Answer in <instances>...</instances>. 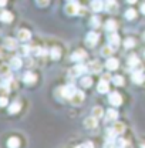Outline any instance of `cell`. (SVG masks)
<instances>
[{
  "mask_svg": "<svg viewBox=\"0 0 145 148\" xmlns=\"http://www.w3.org/2000/svg\"><path fill=\"white\" fill-rule=\"evenodd\" d=\"M75 87L72 86V84H68V86H66V87H63L61 88V95L63 97H66V98H71L72 95L75 94Z\"/></svg>",
  "mask_w": 145,
  "mask_h": 148,
  "instance_id": "cell-1",
  "label": "cell"
},
{
  "mask_svg": "<svg viewBox=\"0 0 145 148\" xmlns=\"http://www.w3.org/2000/svg\"><path fill=\"white\" fill-rule=\"evenodd\" d=\"M87 70H88V69H87L85 66H81V64H78V66H75L74 69H71V70H70V73H68V74H70L71 77H78V75L84 74L85 71H87Z\"/></svg>",
  "mask_w": 145,
  "mask_h": 148,
  "instance_id": "cell-2",
  "label": "cell"
},
{
  "mask_svg": "<svg viewBox=\"0 0 145 148\" xmlns=\"http://www.w3.org/2000/svg\"><path fill=\"white\" fill-rule=\"evenodd\" d=\"M108 101L109 104H112V106H115V107H118L121 103H122V98H121V95L118 94V92H111L108 97Z\"/></svg>",
  "mask_w": 145,
  "mask_h": 148,
  "instance_id": "cell-3",
  "label": "cell"
},
{
  "mask_svg": "<svg viewBox=\"0 0 145 148\" xmlns=\"http://www.w3.org/2000/svg\"><path fill=\"white\" fill-rule=\"evenodd\" d=\"M108 43L115 49L118 44H120V37H118V34L115 33V32H109L108 34Z\"/></svg>",
  "mask_w": 145,
  "mask_h": 148,
  "instance_id": "cell-4",
  "label": "cell"
},
{
  "mask_svg": "<svg viewBox=\"0 0 145 148\" xmlns=\"http://www.w3.org/2000/svg\"><path fill=\"white\" fill-rule=\"evenodd\" d=\"M78 10H80V9H78V4H77V3H74V1L68 3V4L66 6V13H67V14H70V16L77 14V12H78Z\"/></svg>",
  "mask_w": 145,
  "mask_h": 148,
  "instance_id": "cell-5",
  "label": "cell"
},
{
  "mask_svg": "<svg viewBox=\"0 0 145 148\" xmlns=\"http://www.w3.org/2000/svg\"><path fill=\"white\" fill-rule=\"evenodd\" d=\"M70 100H71L72 104H75V106L81 104V103H83V100H84V92L83 91H75V94L72 95Z\"/></svg>",
  "mask_w": 145,
  "mask_h": 148,
  "instance_id": "cell-6",
  "label": "cell"
},
{
  "mask_svg": "<svg viewBox=\"0 0 145 148\" xmlns=\"http://www.w3.org/2000/svg\"><path fill=\"white\" fill-rule=\"evenodd\" d=\"M84 125H85V128H95V127H97V117L91 115L88 118H85Z\"/></svg>",
  "mask_w": 145,
  "mask_h": 148,
  "instance_id": "cell-7",
  "label": "cell"
},
{
  "mask_svg": "<svg viewBox=\"0 0 145 148\" xmlns=\"http://www.w3.org/2000/svg\"><path fill=\"white\" fill-rule=\"evenodd\" d=\"M101 69H103V66H101L100 61H91L90 66H88V70H90L91 73H100Z\"/></svg>",
  "mask_w": 145,
  "mask_h": 148,
  "instance_id": "cell-8",
  "label": "cell"
},
{
  "mask_svg": "<svg viewBox=\"0 0 145 148\" xmlns=\"http://www.w3.org/2000/svg\"><path fill=\"white\" fill-rule=\"evenodd\" d=\"M118 64H120V63H118V60L111 57V58H108V60H107L105 67H107L108 70H117V69H118Z\"/></svg>",
  "mask_w": 145,
  "mask_h": 148,
  "instance_id": "cell-9",
  "label": "cell"
},
{
  "mask_svg": "<svg viewBox=\"0 0 145 148\" xmlns=\"http://www.w3.org/2000/svg\"><path fill=\"white\" fill-rule=\"evenodd\" d=\"M97 41H98V34L95 32H90L87 34V43L90 46H94V44H97Z\"/></svg>",
  "mask_w": 145,
  "mask_h": 148,
  "instance_id": "cell-10",
  "label": "cell"
},
{
  "mask_svg": "<svg viewBox=\"0 0 145 148\" xmlns=\"http://www.w3.org/2000/svg\"><path fill=\"white\" fill-rule=\"evenodd\" d=\"M85 51L84 50H78V51H75L74 54L71 56V60L72 61H81L83 58H85Z\"/></svg>",
  "mask_w": 145,
  "mask_h": 148,
  "instance_id": "cell-11",
  "label": "cell"
},
{
  "mask_svg": "<svg viewBox=\"0 0 145 148\" xmlns=\"http://www.w3.org/2000/svg\"><path fill=\"white\" fill-rule=\"evenodd\" d=\"M103 7H104L103 0H92V3H91V9H92L94 12H100V10H103Z\"/></svg>",
  "mask_w": 145,
  "mask_h": 148,
  "instance_id": "cell-12",
  "label": "cell"
},
{
  "mask_svg": "<svg viewBox=\"0 0 145 148\" xmlns=\"http://www.w3.org/2000/svg\"><path fill=\"white\" fill-rule=\"evenodd\" d=\"M98 92H101V94H104V92L108 91V81L107 80H101L100 83H98Z\"/></svg>",
  "mask_w": 145,
  "mask_h": 148,
  "instance_id": "cell-13",
  "label": "cell"
},
{
  "mask_svg": "<svg viewBox=\"0 0 145 148\" xmlns=\"http://www.w3.org/2000/svg\"><path fill=\"white\" fill-rule=\"evenodd\" d=\"M4 46H6V49H9V50H14V49L17 47V43H16L14 38H6V40H4Z\"/></svg>",
  "mask_w": 145,
  "mask_h": 148,
  "instance_id": "cell-14",
  "label": "cell"
},
{
  "mask_svg": "<svg viewBox=\"0 0 145 148\" xmlns=\"http://www.w3.org/2000/svg\"><path fill=\"white\" fill-rule=\"evenodd\" d=\"M17 37H18V40H21V41H27V40H30L31 34H30L29 30H20Z\"/></svg>",
  "mask_w": 145,
  "mask_h": 148,
  "instance_id": "cell-15",
  "label": "cell"
},
{
  "mask_svg": "<svg viewBox=\"0 0 145 148\" xmlns=\"http://www.w3.org/2000/svg\"><path fill=\"white\" fill-rule=\"evenodd\" d=\"M10 67L14 69V70H17V69L21 67V60H20V57H13V58H12V61H10Z\"/></svg>",
  "mask_w": 145,
  "mask_h": 148,
  "instance_id": "cell-16",
  "label": "cell"
},
{
  "mask_svg": "<svg viewBox=\"0 0 145 148\" xmlns=\"http://www.w3.org/2000/svg\"><path fill=\"white\" fill-rule=\"evenodd\" d=\"M142 80H144V75H142L141 71H135V73L132 74V81H134V83L141 84V83H142Z\"/></svg>",
  "mask_w": 145,
  "mask_h": 148,
  "instance_id": "cell-17",
  "label": "cell"
},
{
  "mask_svg": "<svg viewBox=\"0 0 145 148\" xmlns=\"http://www.w3.org/2000/svg\"><path fill=\"white\" fill-rule=\"evenodd\" d=\"M0 18H1V21H4V23H10V21L13 20V14H12L10 12H3Z\"/></svg>",
  "mask_w": 145,
  "mask_h": 148,
  "instance_id": "cell-18",
  "label": "cell"
},
{
  "mask_svg": "<svg viewBox=\"0 0 145 148\" xmlns=\"http://www.w3.org/2000/svg\"><path fill=\"white\" fill-rule=\"evenodd\" d=\"M36 81V75L33 73H26L24 74V83L26 84H33Z\"/></svg>",
  "mask_w": 145,
  "mask_h": 148,
  "instance_id": "cell-19",
  "label": "cell"
},
{
  "mask_svg": "<svg viewBox=\"0 0 145 148\" xmlns=\"http://www.w3.org/2000/svg\"><path fill=\"white\" fill-rule=\"evenodd\" d=\"M112 128H114V131H115L117 134H122V132L125 131V125H124L122 123H115Z\"/></svg>",
  "mask_w": 145,
  "mask_h": 148,
  "instance_id": "cell-20",
  "label": "cell"
},
{
  "mask_svg": "<svg viewBox=\"0 0 145 148\" xmlns=\"http://www.w3.org/2000/svg\"><path fill=\"white\" fill-rule=\"evenodd\" d=\"M7 145L10 148H17L20 145V141H18L16 137H12V138H9V141H7Z\"/></svg>",
  "mask_w": 145,
  "mask_h": 148,
  "instance_id": "cell-21",
  "label": "cell"
},
{
  "mask_svg": "<svg viewBox=\"0 0 145 148\" xmlns=\"http://www.w3.org/2000/svg\"><path fill=\"white\" fill-rule=\"evenodd\" d=\"M50 54H51V58H53V60H58L60 56H61V51H60L58 47H53L51 51H50Z\"/></svg>",
  "mask_w": 145,
  "mask_h": 148,
  "instance_id": "cell-22",
  "label": "cell"
},
{
  "mask_svg": "<svg viewBox=\"0 0 145 148\" xmlns=\"http://www.w3.org/2000/svg\"><path fill=\"white\" fill-rule=\"evenodd\" d=\"M20 108H21L20 103H12V106L9 107V112H10V114H16Z\"/></svg>",
  "mask_w": 145,
  "mask_h": 148,
  "instance_id": "cell-23",
  "label": "cell"
},
{
  "mask_svg": "<svg viewBox=\"0 0 145 148\" xmlns=\"http://www.w3.org/2000/svg\"><path fill=\"white\" fill-rule=\"evenodd\" d=\"M105 29H107L108 32H115V30H117V23H115L114 20H108L107 24H105Z\"/></svg>",
  "mask_w": 145,
  "mask_h": 148,
  "instance_id": "cell-24",
  "label": "cell"
},
{
  "mask_svg": "<svg viewBox=\"0 0 145 148\" xmlns=\"http://www.w3.org/2000/svg\"><path fill=\"white\" fill-rule=\"evenodd\" d=\"M107 118H108L109 121L117 120V118H118V112H117L115 110H108L107 111Z\"/></svg>",
  "mask_w": 145,
  "mask_h": 148,
  "instance_id": "cell-25",
  "label": "cell"
},
{
  "mask_svg": "<svg viewBox=\"0 0 145 148\" xmlns=\"http://www.w3.org/2000/svg\"><path fill=\"white\" fill-rule=\"evenodd\" d=\"M135 16H137V12L134 9H128L127 12H125V18H128V20H132Z\"/></svg>",
  "mask_w": 145,
  "mask_h": 148,
  "instance_id": "cell-26",
  "label": "cell"
},
{
  "mask_svg": "<svg viewBox=\"0 0 145 148\" xmlns=\"http://www.w3.org/2000/svg\"><path fill=\"white\" fill-rule=\"evenodd\" d=\"M92 115L97 117V118H101L103 117V108L101 107H94L92 108Z\"/></svg>",
  "mask_w": 145,
  "mask_h": 148,
  "instance_id": "cell-27",
  "label": "cell"
},
{
  "mask_svg": "<svg viewBox=\"0 0 145 148\" xmlns=\"http://www.w3.org/2000/svg\"><path fill=\"white\" fill-rule=\"evenodd\" d=\"M112 49H114V47H112L111 44H109V46H105V47L103 49V51H101V53H103V56H105V57H109L111 53H112Z\"/></svg>",
  "mask_w": 145,
  "mask_h": 148,
  "instance_id": "cell-28",
  "label": "cell"
},
{
  "mask_svg": "<svg viewBox=\"0 0 145 148\" xmlns=\"http://www.w3.org/2000/svg\"><path fill=\"white\" fill-rule=\"evenodd\" d=\"M115 7H117L115 0H107V10H108V12H112Z\"/></svg>",
  "mask_w": 145,
  "mask_h": 148,
  "instance_id": "cell-29",
  "label": "cell"
},
{
  "mask_svg": "<svg viewBox=\"0 0 145 148\" xmlns=\"http://www.w3.org/2000/svg\"><path fill=\"white\" fill-rule=\"evenodd\" d=\"M81 84H83V87H91L92 80H91L90 77H84V78L81 80Z\"/></svg>",
  "mask_w": 145,
  "mask_h": 148,
  "instance_id": "cell-30",
  "label": "cell"
},
{
  "mask_svg": "<svg viewBox=\"0 0 145 148\" xmlns=\"http://www.w3.org/2000/svg\"><path fill=\"white\" fill-rule=\"evenodd\" d=\"M128 64L129 66H137L138 64V58H137V56H129V58H128Z\"/></svg>",
  "mask_w": 145,
  "mask_h": 148,
  "instance_id": "cell-31",
  "label": "cell"
},
{
  "mask_svg": "<svg viewBox=\"0 0 145 148\" xmlns=\"http://www.w3.org/2000/svg\"><path fill=\"white\" fill-rule=\"evenodd\" d=\"M112 83H114L115 86H122L124 81H122V77H121V75H115V77L112 78Z\"/></svg>",
  "mask_w": 145,
  "mask_h": 148,
  "instance_id": "cell-32",
  "label": "cell"
},
{
  "mask_svg": "<svg viewBox=\"0 0 145 148\" xmlns=\"http://www.w3.org/2000/svg\"><path fill=\"white\" fill-rule=\"evenodd\" d=\"M134 44H135L134 38H127V40H125V47H127V49H131V47H134Z\"/></svg>",
  "mask_w": 145,
  "mask_h": 148,
  "instance_id": "cell-33",
  "label": "cell"
},
{
  "mask_svg": "<svg viewBox=\"0 0 145 148\" xmlns=\"http://www.w3.org/2000/svg\"><path fill=\"white\" fill-rule=\"evenodd\" d=\"M91 26H92V27H98V26H100V18L98 17L91 18Z\"/></svg>",
  "mask_w": 145,
  "mask_h": 148,
  "instance_id": "cell-34",
  "label": "cell"
},
{
  "mask_svg": "<svg viewBox=\"0 0 145 148\" xmlns=\"http://www.w3.org/2000/svg\"><path fill=\"white\" fill-rule=\"evenodd\" d=\"M1 74H3V77H9V67H7V66H3Z\"/></svg>",
  "mask_w": 145,
  "mask_h": 148,
  "instance_id": "cell-35",
  "label": "cell"
},
{
  "mask_svg": "<svg viewBox=\"0 0 145 148\" xmlns=\"http://www.w3.org/2000/svg\"><path fill=\"white\" fill-rule=\"evenodd\" d=\"M117 145H120V147H125V145H128V141H125V140H118V141H117Z\"/></svg>",
  "mask_w": 145,
  "mask_h": 148,
  "instance_id": "cell-36",
  "label": "cell"
},
{
  "mask_svg": "<svg viewBox=\"0 0 145 148\" xmlns=\"http://www.w3.org/2000/svg\"><path fill=\"white\" fill-rule=\"evenodd\" d=\"M0 106H1V107H6V106H7V98H6V97H1V98H0Z\"/></svg>",
  "mask_w": 145,
  "mask_h": 148,
  "instance_id": "cell-37",
  "label": "cell"
},
{
  "mask_svg": "<svg viewBox=\"0 0 145 148\" xmlns=\"http://www.w3.org/2000/svg\"><path fill=\"white\" fill-rule=\"evenodd\" d=\"M37 4L41 6V7H43V6H47V4H49V0H37Z\"/></svg>",
  "mask_w": 145,
  "mask_h": 148,
  "instance_id": "cell-38",
  "label": "cell"
},
{
  "mask_svg": "<svg viewBox=\"0 0 145 148\" xmlns=\"http://www.w3.org/2000/svg\"><path fill=\"white\" fill-rule=\"evenodd\" d=\"M21 53H23V54H27V53H29V47H27V46H23V47H21Z\"/></svg>",
  "mask_w": 145,
  "mask_h": 148,
  "instance_id": "cell-39",
  "label": "cell"
},
{
  "mask_svg": "<svg viewBox=\"0 0 145 148\" xmlns=\"http://www.w3.org/2000/svg\"><path fill=\"white\" fill-rule=\"evenodd\" d=\"M103 78H104V80H107V81H108V80H112V78L109 77L108 74H104V75H103Z\"/></svg>",
  "mask_w": 145,
  "mask_h": 148,
  "instance_id": "cell-40",
  "label": "cell"
},
{
  "mask_svg": "<svg viewBox=\"0 0 145 148\" xmlns=\"http://www.w3.org/2000/svg\"><path fill=\"white\" fill-rule=\"evenodd\" d=\"M81 147H92V143H85V144H83Z\"/></svg>",
  "mask_w": 145,
  "mask_h": 148,
  "instance_id": "cell-41",
  "label": "cell"
},
{
  "mask_svg": "<svg viewBox=\"0 0 145 148\" xmlns=\"http://www.w3.org/2000/svg\"><path fill=\"white\" fill-rule=\"evenodd\" d=\"M141 12L145 14V4H142V6H141Z\"/></svg>",
  "mask_w": 145,
  "mask_h": 148,
  "instance_id": "cell-42",
  "label": "cell"
},
{
  "mask_svg": "<svg viewBox=\"0 0 145 148\" xmlns=\"http://www.w3.org/2000/svg\"><path fill=\"white\" fill-rule=\"evenodd\" d=\"M6 1H7V0H0V4H1V6H4V4H6Z\"/></svg>",
  "mask_w": 145,
  "mask_h": 148,
  "instance_id": "cell-43",
  "label": "cell"
},
{
  "mask_svg": "<svg viewBox=\"0 0 145 148\" xmlns=\"http://www.w3.org/2000/svg\"><path fill=\"white\" fill-rule=\"evenodd\" d=\"M128 3H135V1H137V0H127Z\"/></svg>",
  "mask_w": 145,
  "mask_h": 148,
  "instance_id": "cell-44",
  "label": "cell"
},
{
  "mask_svg": "<svg viewBox=\"0 0 145 148\" xmlns=\"http://www.w3.org/2000/svg\"><path fill=\"white\" fill-rule=\"evenodd\" d=\"M144 38H145V36H144Z\"/></svg>",
  "mask_w": 145,
  "mask_h": 148,
  "instance_id": "cell-45",
  "label": "cell"
}]
</instances>
